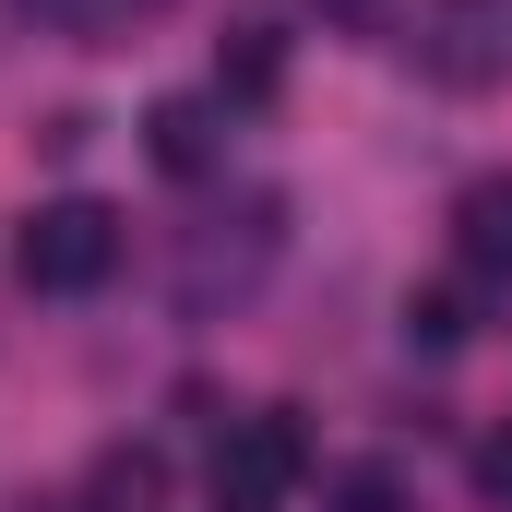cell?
Instances as JSON below:
<instances>
[{
  "instance_id": "obj_6",
  "label": "cell",
  "mask_w": 512,
  "mask_h": 512,
  "mask_svg": "<svg viewBox=\"0 0 512 512\" xmlns=\"http://www.w3.org/2000/svg\"><path fill=\"white\" fill-rule=\"evenodd\" d=\"M477 36H489L477 0H429V24H417V48H429L441 84H489V72H501V48H477Z\"/></svg>"
},
{
  "instance_id": "obj_5",
  "label": "cell",
  "mask_w": 512,
  "mask_h": 512,
  "mask_svg": "<svg viewBox=\"0 0 512 512\" xmlns=\"http://www.w3.org/2000/svg\"><path fill=\"white\" fill-rule=\"evenodd\" d=\"M453 251H465V274H489V286L512 274V167L465 179V203H453Z\"/></svg>"
},
{
  "instance_id": "obj_1",
  "label": "cell",
  "mask_w": 512,
  "mask_h": 512,
  "mask_svg": "<svg viewBox=\"0 0 512 512\" xmlns=\"http://www.w3.org/2000/svg\"><path fill=\"white\" fill-rule=\"evenodd\" d=\"M298 477H310V429H298V405H251V417L215 429V512H286Z\"/></svg>"
},
{
  "instance_id": "obj_4",
  "label": "cell",
  "mask_w": 512,
  "mask_h": 512,
  "mask_svg": "<svg viewBox=\"0 0 512 512\" xmlns=\"http://www.w3.org/2000/svg\"><path fill=\"white\" fill-rule=\"evenodd\" d=\"M215 96H227V108H274V96H286V24H227V36H215Z\"/></svg>"
},
{
  "instance_id": "obj_2",
  "label": "cell",
  "mask_w": 512,
  "mask_h": 512,
  "mask_svg": "<svg viewBox=\"0 0 512 512\" xmlns=\"http://www.w3.org/2000/svg\"><path fill=\"white\" fill-rule=\"evenodd\" d=\"M108 274H120V215H108V203L72 191V203H36V215H24V286H36V298H84V286H108Z\"/></svg>"
},
{
  "instance_id": "obj_7",
  "label": "cell",
  "mask_w": 512,
  "mask_h": 512,
  "mask_svg": "<svg viewBox=\"0 0 512 512\" xmlns=\"http://www.w3.org/2000/svg\"><path fill=\"white\" fill-rule=\"evenodd\" d=\"M405 346H465V298H453V286L405 298Z\"/></svg>"
},
{
  "instance_id": "obj_9",
  "label": "cell",
  "mask_w": 512,
  "mask_h": 512,
  "mask_svg": "<svg viewBox=\"0 0 512 512\" xmlns=\"http://www.w3.org/2000/svg\"><path fill=\"white\" fill-rule=\"evenodd\" d=\"M346 512H393V477H346Z\"/></svg>"
},
{
  "instance_id": "obj_3",
  "label": "cell",
  "mask_w": 512,
  "mask_h": 512,
  "mask_svg": "<svg viewBox=\"0 0 512 512\" xmlns=\"http://www.w3.org/2000/svg\"><path fill=\"white\" fill-rule=\"evenodd\" d=\"M143 155H155L167 179H215V155H227V120H215L203 96H155V108H143Z\"/></svg>"
},
{
  "instance_id": "obj_8",
  "label": "cell",
  "mask_w": 512,
  "mask_h": 512,
  "mask_svg": "<svg viewBox=\"0 0 512 512\" xmlns=\"http://www.w3.org/2000/svg\"><path fill=\"white\" fill-rule=\"evenodd\" d=\"M477 501L512 512V429H489V441H477Z\"/></svg>"
}]
</instances>
